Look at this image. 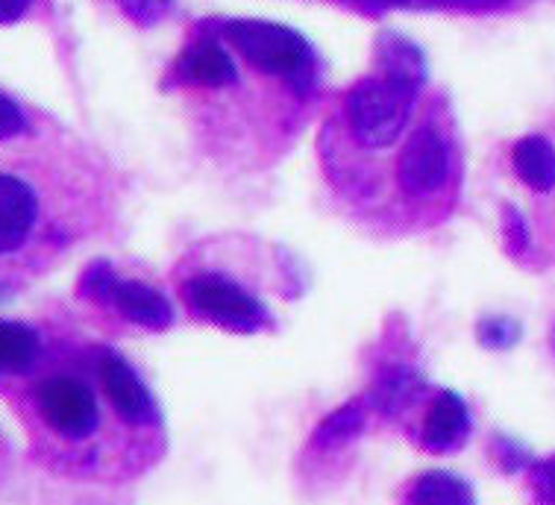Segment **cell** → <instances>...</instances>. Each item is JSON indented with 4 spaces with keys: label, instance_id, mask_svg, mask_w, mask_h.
Listing matches in <instances>:
<instances>
[{
    "label": "cell",
    "instance_id": "1",
    "mask_svg": "<svg viewBox=\"0 0 555 505\" xmlns=\"http://www.w3.org/2000/svg\"><path fill=\"white\" fill-rule=\"evenodd\" d=\"M227 39L233 41L244 60H250L259 72L283 77L292 82H306L312 74V51L306 44L304 36L283 27V24H271V21H230L227 27Z\"/></svg>",
    "mask_w": 555,
    "mask_h": 505
},
{
    "label": "cell",
    "instance_id": "2",
    "mask_svg": "<svg viewBox=\"0 0 555 505\" xmlns=\"http://www.w3.org/2000/svg\"><path fill=\"white\" fill-rule=\"evenodd\" d=\"M417 91L395 80H362L347 94V121L364 147H388L403 132Z\"/></svg>",
    "mask_w": 555,
    "mask_h": 505
},
{
    "label": "cell",
    "instance_id": "3",
    "mask_svg": "<svg viewBox=\"0 0 555 505\" xmlns=\"http://www.w3.org/2000/svg\"><path fill=\"white\" fill-rule=\"evenodd\" d=\"M185 300L194 309V314H201L206 321L230 326L238 333H250L262 324V306L259 300H253L250 294L238 288L223 276H197L185 285Z\"/></svg>",
    "mask_w": 555,
    "mask_h": 505
},
{
    "label": "cell",
    "instance_id": "4",
    "mask_svg": "<svg viewBox=\"0 0 555 505\" xmlns=\"http://www.w3.org/2000/svg\"><path fill=\"white\" fill-rule=\"evenodd\" d=\"M39 409L44 424L62 438H89L98 426V403L89 385L74 376H53L39 385Z\"/></svg>",
    "mask_w": 555,
    "mask_h": 505
},
{
    "label": "cell",
    "instance_id": "5",
    "mask_svg": "<svg viewBox=\"0 0 555 505\" xmlns=\"http://www.w3.org/2000/svg\"><path fill=\"white\" fill-rule=\"evenodd\" d=\"M447 168H450V159H447L441 135L435 130H421L414 132L405 151L400 153L397 173H400L405 192L429 194L447 180Z\"/></svg>",
    "mask_w": 555,
    "mask_h": 505
},
{
    "label": "cell",
    "instance_id": "6",
    "mask_svg": "<svg viewBox=\"0 0 555 505\" xmlns=\"http://www.w3.org/2000/svg\"><path fill=\"white\" fill-rule=\"evenodd\" d=\"M101 376L115 412L124 420H130V424H151L153 400L147 394V388L139 383V376L130 371V364L118 359V355H103Z\"/></svg>",
    "mask_w": 555,
    "mask_h": 505
},
{
    "label": "cell",
    "instance_id": "7",
    "mask_svg": "<svg viewBox=\"0 0 555 505\" xmlns=\"http://www.w3.org/2000/svg\"><path fill=\"white\" fill-rule=\"evenodd\" d=\"M36 221V197L15 177L0 173V256L24 244Z\"/></svg>",
    "mask_w": 555,
    "mask_h": 505
},
{
    "label": "cell",
    "instance_id": "8",
    "mask_svg": "<svg viewBox=\"0 0 555 505\" xmlns=\"http://www.w3.org/2000/svg\"><path fill=\"white\" fill-rule=\"evenodd\" d=\"M467 429H470V417H467L465 400L453 391H444V394H438L429 415H426L424 444L429 450L447 453V450L465 444Z\"/></svg>",
    "mask_w": 555,
    "mask_h": 505
},
{
    "label": "cell",
    "instance_id": "9",
    "mask_svg": "<svg viewBox=\"0 0 555 505\" xmlns=\"http://www.w3.org/2000/svg\"><path fill=\"white\" fill-rule=\"evenodd\" d=\"M112 306L124 318H130V321L142 326H151V329H165L173 321L168 300L142 283H118L115 297H112Z\"/></svg>",
    "mask_w": 555,
    "mask_h": 505
},
{
    "label": "cell",
    "instance_id": "10",
    "mask_svg": "<svg viewBox=\"0 0 555 505\" xmlns=\"http://www.w3.org/2000/svg\"><path fill=\"white\" fill-rule=\"evenodd\" d=\"M517 177L535 189V192H550L555 189V147L541 135H526L515 144L512 153Z\"/></svg>",
    "mask_w": 555,
    "mask_h": 505
},
{
    "label": "cell",
    "instance_id": "11",
    "mask_svg": "<svg viewBox=\"0 0 555 505\" xmlns=\"http://www.w3.org/2000/svg\"><path fill=\"white\" fill-rule=\"evenodd\" d=\"M379 60H383L385 72H388L385 80H395L414 91L424 82V56H421V51L414 44H409L400 36H383V41H379Z\"/></svg>",
    "mask_w": 555,
    "mask_h": 505
},
{
    "label": "cell",
    "instance_id": "12",
    "mask_svg": "<svg viewBox=\"0 0 555 505\" xmlns=\"http://www.w3.org/2000/svg\"><path fill=\"white\" fill-rule=\"evenodd\" d=\"M182 74L197 86H230L235 82V65L218 44H197L185 53Z\"/></svg>",
    "mask_w": 555,
    "mask_h": 505
},
{
    "label": "cell",
    "instance_id": "13",
    "mask_svg": "<svg viewBox=\"0 0 555 505\" xmlns=\"http://www.w3.org/2000/svg\"><path fill=\"white\" fill-rule=\"evenodd\" d=\"M414 505H476L470 488L450 474H426L414 485Z\"/></svg>",
    "mask_w": 555,
    "mask_h": 505
},
{
    "label": "cell",
    "instance_id": "14",
    "mask_svg": "<svg viewBox=\"0 0 555 505\" xmlns=\"http://www.w3.org/2000/svg\"><path fill=\"white\" fill-rule=\"evenodd\" d=\"M39 341L21 324L0 321V371H24L36 359Z\"/></svg>",
    "mask_w": 555,
    "mask_h": 505
},
{
    "label": "cell",
    "instance_id": "15",
    "mask_svg": "<svg viewBox=\"0 0 555 505\" xmlns=\"http://www.w3.org/2000/svg\"><path fill=\"white\" fill-rule=\"evenodd\" d=\"M412 397V374L409 371H388L376 385V405L383 412H397Z\"/></svg>",
    "mask_w": 555,
    "mask_h": 505
},
{
    "label": "cell",
    "instance_id": "16",
    "mask_svg": "<svg viewBox=\"0 0 555 505\" xmlns=\"http://www.w3.org/2000/svg\"><path fill=\"white\" fill-rule=\"evenodd\" d=\"M359 426H362V412H359V405H347V409L335 412V415L330 417L321 429H318L314 441H318L321 446L338 444V441H344V438H350Z\"/></svg>",
    "mask_w": 555,
    "mask_h": 505
},
{
    "label": "cell",
    "instance_id": "17",
    "mask_svg": "<svg viewBox=\"0 0 555 505\" xmlns=\"http://www.w3.org/2000/svg\"><path fill=\"white\" fill-rule=\"evenodd\" d=\"M118 283L121 280L115 276V271L106 262H94L82 273V292L89 294L91 300H98V303H112Z\"/></svg>",
    "mask_w": 555,
    "mask_h": 505
},
{
    "label": "cell",
    "instance_id": "18",
    "mask_svg": "<svg viewBox=\"0 0 555 505\" xmlns=\"http://www.w3.org/2000/svg\"><path fill=\"white\" fill-rule=\"evenodd\" d=\"M118 3L135 24H144V27L165 18L173 7V0H118Z\"/></svg>",
    "mask_w": 555,
    "mask_h": 505
},
{
    "label": "cell",
    "instance_id": "19",
    "mask_svg": "<svg viewBox=\"0 0 555 505\" xmlns=\"http://www.w3.org/2000/svg\"><path fill=\"white\" fill-rule=\"evenodd\" d=\"M479 338H482L488 347H494V350H503V347H512V344L520 338V326H517L515 321H505V318L482 321Z\"/></svg>",
    "mask_w": 555,
    "mask_h": 505
},
{
    "label": "cell",
    "instance_id": "20",
    "mask_svg": "<svg viewBox=\"0 0 555 505\" xmlns=\"http://www.w3.org/2000/svg\"><path fill=\"white\" fill-rule=\"evenodd\" d=\"M505 221V247H508V252H515V256H520V252L526 250V221L524 215L517 212V209H505L503 215Z\"/></svg>",
    "mask_w": 555,
    "mask_h": 505
},
{
    "label": "cell",
    "instance_id": "21",
    "mask_svg": "<svg viewBox=\"0 0 555 505\" xmlns=\"http://www.w3.org/2000/svg\"><path fill=\"white\" fill-rule=\"evenodd\" d=\"M21 130H24V115H21V109L10 98L0 94V139H12Z\"/></svg>",
    "mask_w": 555,
    "mask_h": 505
},
{
    "label": "cell",
    "instance_id": "22",
    "mask_svg": "<svg viewBox=\"0 0 555 505\" xmlns=\"http://www.w3.org/2000/svg\"><path fill=\"white\" fill-rule=\"evenodd\" d=\"M532 482H535L538 494L544 496L546 503L555 505V455L538 462L535 470H532Z\"/></svg>",
    "mask_w": 555,
    "mask_h": 505
},
{
    "label": "cell",
    "instance_id": "23",
    "mask_svg": "<svg viewBox=\"0 0 555 505\" xmlns=\"http://www.w3.org/2000/svg\"><path fill=\"white\" fill-rule=\"evenodd\" d=\"M30 0H0V24H12L24 15Z\"/></svg>",
    "mask_w": 555,
    "mask_h": 505
},
{
    "label": "cell",
    "instance_id": "24",
    "mask_svg": "<svg viewBox=\"0 0 555 505\" xmlns=\"http://www.w3.org/2000/svg\"><path fill=\"white\" fill-rule=\"evenodd\" d=\"M455 7H465V10H491V7H500L505 0H450Z\"/></svg>",
    "mask_w": 555,
    "mask_h": 505
},
{
    "label": "cell",
    "instance_id": "25",
    "mask_svg": "<svg viewBox=\"0 0 555 505\" xmlns=\"http://www.w3.org/2000/svg\"><path fill=\"white\" fill-rule=\"evenodd\" d=\"M367 3H376V7H400L405 0H367Z\"/></svg>",
    "mask_w": 555,
    "mask_h": 505
}]
</instances>
